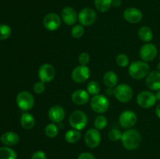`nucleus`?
I'll return each mask as SVG.
<instances>
[{
	"mask_svg": "<svg viewBox=\"0 0 160 159\" xmlns=\"http://www.w3.org/2000/svg\"><path fill=\"white\" fill-rule=\"evenodd\" d=\"M121 142L123 146L129 151H133L139 147L142 142V137L136 129H128L122 134Z\"/></svg>",
	"mask_w": 160,
	"mask_h": 159,
	"instance_id": "obj_1",
	"label": "nucleus"
},
{
	"mask_svg": "<svg viewBox=\"0 0 160 159\" xmlns=\"http://www.w3.org/2000/svg\"><path fill=\"white\" fill-rule=\"evenodd\" d=\"M128 73L133 79L142 80L150 73V66L146 62L135 61L129 65Z\"/></svg>",
	"mask_w": 160,
	"mask_h": 159,
	"instance_id": "obj_2",
	"label": "nucleus"
},
{
	"mask_svg": "<svg viewBox=\"0 0 160 159\" xmlns=\"http://www.w3.org/2000/svg\"><path fill=\"white\" fill-rule=\"evenodd\" d=\"M69 123L70 126L77 130H82L85 128L88 123V117L84 112L80 110L72 112L69 118Z\"/></svg>",
	"mask_w": 160,
	"mask_h": 159,
	"instance_id": "obj_3",
	"label": "nucleus"
},
{
	"mask_svg": "<svg viewBox=\"0 0 160 159\" xmlns=\"http://www.w3.org/2000/svg\"><path fill=\"white\" fill-rule=\"evenodd\" d=\"M113 95L120 102L126 103L132 99L133 90L128 84H119L113 89Z\"/></svg>",
	"mask_w": 160,
	"mask_h": 159,
	"instance_id": "obj_4",
	"label": "nucleus"
},
{
	"mask_svg": "<svg viewBox=\"0 0 160 159\" xmlns=\"http://www.w3.org/2000/svg\"><path fill=\"white\" fill-rule=\"evenodd\" d=\"M17 104L20 110L26 112L33 108L34 104V98L30 92L23 90L17 94Z\"/></svg>",
	"mask_w": 160,
	"mask_h": 159,
	"instance_id": "obj_5",
	"label": "nucleus"
},
{
	"mask_svg": "<svg viewBox=\"0 0 160 159\" xmlns=\"http://www.w3.org/2000/svg\"><path fill=\"white\" fill-rule=\"evenodd\" d=\"M91 107L97 113H104L109 108V101L105 95L97 94L91 99Z\"/></svg>",
	"mask_w": 160,
	"mask_h": 159,
	"instance_id": "obj_6",
	"label": "nucleus"
},
{
	"mask_svg": "<svg viewBox=\"0 0 160 159\" xmlns=\"http://www.w3.org/2000/svg\"><path fill=\"white\" fill-rule=\"evenodd\" d=\"M156 96L153 92L149 90H143L140 92L137 97V102L140 107L143 108H149L156 104Z\"/></svg>",
	"mask_w": 160,
	"mask_h": 159,
	"instance_id": "obj_7",
	"label": "nucleus"
},
{
	"mask_svg": "<svg viewBox=\"0 0 160 159\" xmlns=\"http://www.w3.org/2000/svg\"><path fill=\"white\" fill-rule=\"evenodd\" d=\"M97 15L94 9L91 8H84L78 13V21L82 26H91L95 23Z\"/></svg>",
	"mask_w": 160,
	"mask_h": 159,
	"instance_id": "obj_8",
	"label": "nucleus"
},
{
	"mask_svg": "<svg viewBox=\"0 0 160 159\" xmlns=\"http://www.w3.org/2000/svg\"><path fill=\"white\" fill-rule=\"evenodd\" d=\"M101 133L97 129H89L84 134V142L90 148L97 147L101 143Z\"/></svg>",
	"mask_w": 160,
	"mask_h": 159,
	"instance_id": "obj_9",
	"label": "nucleus"
},
{
	"mask_svg": "<svg viewBox=\"0 0 160 159\" xmlns=\"http://www.w3.org/2000/svg\"><path fill=\"white\" fill-rule=\"evenodd\" d=\"M38 76L43 83H49L54 80L56 76V70L51 64L45 63L40 66L38 70Z\"/></svg>",
	"mask_w": 160,
	"mask_h": 159,
	"instance_id": "obj_10",
	"label": "nucleus"
},
{
	"mask_svg": "<svg viewBox=\"0 0 160 159\" xmlns=\"http://www.w3.org/2000/svg\"><path fill=\"white\" fill-rule=\"evenodd\" d=\"M90 70L87 65H78L73 69L71 73V77L74 82L78 84L84 83L90 77Z\"/></svg>",
	"mask_w": 160,
	"mask_h": 159,
	"instance_id": "obj_11",
	"label": "nucleus"
},
{
	"mask_svg": "<svg viewBox=\"0 0 160 159\" xmlns=\"http://www.w3.org/2000/svg\"><path fill=\"white\" fill-rule=\"evenodd\" d=\"M137 115L135 112L131 110L123 111L120 115L119 118V122L122 127L126 128V129H130L137 123Z\"/></svg>",
	"mask_w": 160,
	"mask_h": 159,
	"instance_id": "obj_12",
	"label": "nucleus"
},
{
	"mask_svg": "<svg viewBox=\"0 0 160 159\" xmlns=\"http://www.w3.org/2000/svg\"><path fill=\"white\" fill-rule=\"evenodd\" d=\"M157 55V48L152 43H146L140 49V57L144 62H151Z\"/></svg>",
	"mask_w": 160,
	"mask_h": 159,
	"instance_id": "obj_13",
	"label": "nucleus"
},
{
	"mask_svg": "<svg viewBox=\"0 0 160 159\" xmlns=\"http://www.w3.org/2000/svg\"><path fill=\"white\" fill-rule=\"evenodd\" d=\"M43 25L49 31H55L59 28L61 25V19L55 12L48 13L43 19Z\"/></svg>",
	"mask_w": 160,
	"mask_h": 159,
	"instance_id": "obj_14",
	"label": "nucleus"
},
{
	"mask_svg": "<svg viewBox=\"0 0 160 159\" xmlns=\"http://www.w3.org/2000/svg\"><path fill=\"white\" fill-rule=\"evenodd\" d=\"M142 12L139 9L134 7L128 8L123 12V18L131 23H139L142 20Z\"/></svg>",
	"mask_w": 160,
	"mask_h": 159,
	"instance_id": "obj_15",
	"label": "nucleus"
},
{
	"mask_svg": "<svg viewBox=\"0 0 160 159\" xmlns=\"http://www.w3.org/2000/svg\"><path fill=\"white\" fill-rule=\"evenodd\" d=\"M61 17L63 23L68 26L74 24L78 19V15L76 10L70 6H67L62 9L61 12Z\"/></svg>",
	"mask_w": 160,
	"mask_h": 159,
	"instance_id": "obj_16",
	"label": "nucleus"
},
{
	"mask_svg": "<svg viewBox=\"0 0 160 159\" xmlns=\"http://www.w3.org/2000/svg\"><path fill=\"white\" fill-rule=\"evenodd\" d=\"M48 118L52 123H59L64 119L66 112L63 108L60 105H54L48 110Z\"/></svg>",
	"mask_w": 160,
	"mask_h": 159,
	"instance_id": "obj_17",
	"label": "nucleus"
},
{
	"mask_svg": "<svg viewBox=\"0 0 160 159\" xmlns=\"http://www.w3.org/2000/svg\"><path fill=\"white\" fill-rule=\"evenodd\" d=\"M146 85L150 90H160V73L159 71L150 72L146 76Z\"/></svg>",
	"mask_w": 160,
	"mask_h": 159,
	"instance_id": "obj_18",
	"label": "nucleus"
},
{
	"mask_svg": "<svg viewBox=\"0 0 160 159\" xmlns=\"http://www.w3.org/2000/svg\"><path fill=\"white\" fill-rule=\"evenodd\" d=\"M89 94L87 90H77L72 94L71 99L74 104L78 105H83L85 104L89 101Z\"/></svg>",
	"mask_w": 160,
	"mask_h": 159,
	"instance_id": "obj_19",
	"label": "nucleus"
},
{
	"mask_svg": "<svg viewBox=\"0 0 160 159\" xmlns=\"http://www.w3.org/2000/svg\"><path fill=\"white\" fill-rule=\"evenodd\" d=\"M0 140L6 146H14L20 141V137L14 132H6L1 136Z\"/></svg>",
	"mask_w": 160,
	"mask_h": 159,
	"instance_id": "obj_20",
	"label": "nucleus"
},
{
	"mask_svg": "<svg viewBox=\"0 0 160 159\" xmlns=\"http://www.w3.org/2000/svg\"><path fill=\"white\" fill-rule=\"evenodd\" d=\"M20 124L23 129L29 130L32 129L35 125V118L31 113L24 112L22 114L20 118Z\"/></svg>",
	"mask_w": 160,
	"mask_h": 159,
	"instance_id": "obj_21",
	"label": "nucleus"
},
{
	"mask_svg": "<svg viewBox=\"0 0 160 159\" xmlns=\"http://www.w3.org/2000/svg\"><path fill=\"white\" fill-rule=\"evenodd\" d=\"M103 82L107 87H116L118 83V76L113 71H108L103 76Z\"/></svg>",
	"mask_w": 160,
	"mask_h": 159,
	"instance_id": "obj_22",
	"label": "nucleus"
},
{
	"mask_svg": "<svg viewBox=\"0 0 160 159\" xmlns=\"http://www.w3.org/2000/svg\"><path fill=\"white\" fill-rule=\"evenodd\" d=\"M138 36L142 41L148 43V42L151 41L152 40L153 33L152 31L151 28L146 26H143L139 29Z\"/></svg>",
	"mask_w": 160,
	"mask_h": 159,
	"instance_id": "obj_23",
	"label": "nucleus"
},
{
	"mask_svg": "<svg viewBox=\"0 0 160 159\" xmlns=\"http://www.w3.org/2000/svg\"><path fill=\"white\" fill-rule=\"evenodd\" d=\"M81 133L77 129H70L65 133V140L69 143H75L81 139Z\"/></svg>",
	"mask_w": 160,
	"mask_h": 159,
	"instance_id": "obj_24",
	"label": "nucleus"
},
{
	"mask_svg": "<svg viewBox=\"0 0 160 159\" xmlns=\"http://www.w3.org/2000/svg\"><path fill=\"white\" fill-rule=\"evenodd\" d=\"M95 6L100 12H106L112 6V0H95Z\"/></svg>",
	"mask_w": 160,
	"mask_h": 159,
	"instance_id": "obj_25",
	"label": "nucleus"
},
{
	"mask_svg": "<svg viewBox=\"0 0 160 159\" xmlns=\"http://www.w3.org/2000/svg\"><path fill=\"white\" fill-rule=\"evenodd\" d=\"M17 153L8 147H0V159H17Z\"/></svg>",
	"mask_w": 160,
	"mask_h": 159,
	"instance_id": "obj_26",
	"label": "nucleus"
},
{
	"mask_svg": "<svg viewBox=\"0 0 160 159\" xmlns=\"http://www.w3.org/2000/svg\"><path fill=\"white\" fill-rule=\"evenodd\" d=\"M45 133L49 138H54L59 133V128L55 123H49L45 127Z\"/></svg>",
	"mask_w": 160,
	"mask_h": 159,
	"instance_id": "obj_27",
	"label": "nucleus"
},
{
	"mask_svg": "<svg viewBox=\"0 0 160 159\" xmlns=\"http://www.w3.org/2000/svg\"><path fill=\"white\" fill-rule=\"evenodd\" d=\"M87 91L88 92L89 94L91 95H97L100 92V85L96 81H90L88 84L87 86Z\"/></svg>",
	"mask_w": 160,
	"mask_h": 159,
	"instance_id": "obj_28",
	"label": "nucleus"
},
{
	"mask_svg": "<svg viewBox=\"0 0 160 159\" xmlns=\"http://www.w3.org/2000/svg\"><path fill=\"white\" fill-rule=\"evenodd\" d=\"M12 30L6 24H0V40L8 39L11 35Z\"/></svg>",
	"mask_w": 160,
	"mask_h": 159,
	"instance_id": "obj_29",
	"label": "nucleus"
},
{
	"mask_svg": "<svg viewBox=\"0 0 160 159\" xmlns=\"http://www.w3.org/2000/svg\"><path fill=\"white\" fill-rule=\"evenodd\" d=\"M107 123L108 121L106 117L103 116V115H98L95 119V129H98V130H102L104 128H106V126H107Z\"/></svg>",
	"mask_w": 160,
	"mask_h": 159,
	"instance_id": "obj_30",
	"label": "nucleus"
},
{
	"mask_svg": "<svg viewBox=\"0 0 160 159\" xmlns=\"http://www.w3.org/2000/svg\"><path fill=\"white\" fill-rule=\"evenodd\" d=\"M84 34V28L81 24L74 25L71 30V35L74 38H81Z\"/></svg>",
	"mask_w": 160,
	"mask_h": 159,
	"instance_id": "obj_31",
	"label": "nucleus"
},
{
	"mask_svg": "<svg viewBox=\"0 0 160 159\" xmlns=\"http://www.w3.org/2000/svg\"><path fill=\"white\" fill-rule=\"evenodd\" d=\"M116 62L120 67H126L129 64V58L126 54H119L116 58Z\"/></svg>",
	"mask_w": 160,
	"mask_h": 159,
	"instance_id": "obj_32",
	"label": "nucleus"
},
{
	"mask_svg": "<svg viewBox=\"0 0 160 159\" xmlns=\"http://www.w3.org/2000/svg\"><path fill=\"white\" fill-rule=\"evenodd\" d=\"M122 134L123 133L119 129H112L111 130H109L108 136H109V138L110 140H112V141H117L119 140H121Z\"/></svg>",
	"mask_w": 160,
	"mask_h": 159,
	"instance_id": "obj_33",
	"label": "nucleus"
},
{
	"mask_svg": "<svg viewBox=\"0 0 160 159\" xmlns=\"http://www.w3.org/2000/svg\"><path fill=\"white\" fill-rule=\"evenodd\" d=\"M90 55L87 52H82L80 54L78 61H79L80 65H87L90 62Z\"/></svg>",
	"mask_w": 160,
	"mask_h": 159,
	"instance_id": "obj_34",
	"label": "nucleus"
},
{
	"mask_svg": "<svg viewBox=\"0 0 160 159\" xmlns=\"http://www.w3.org/2000/svg\"><path fill=\"white\" fill-rule=\"evenodd\" d=\"M33 89H34V91L37 94H41L43 93L45 90V83H43L42 81H39V82L35 83Z\"/></svg>",
	"mask_w": 160,
	"mask_h": 159,
	"instance_id": "obj_35",
	"label": "nucleus"
},
{
	"mask_svg": "<svg viewBox=\"0 0 160 159\" xmlns=\"http://www.w3.org/2000/svg\"><path fill=\"white\" fill-rule=\"evenodd\" d=\"M31 159H47V156L44 151H38L32 154Z\"/></svg>",
	"mask_w": 160,
	"mask_h": 159,
	"instance_id": "obj_36",
	"label": "nucleus"
},
{
	"mask_svg": "<svg viewBox=\"0 0 160 159\" xmlns=\"http://www.w3.org/2000/svg\"><path fill=\"white\" fill-rule=\"evenodd\" d=\"M78 159H96L95 156L89 152H83L79 154Z\"/></svg>",
	"mask_w": 160,
	"mask_h": 159,
	"instance_id": "obj_37",
	"label": "nucleus"
},
{
	"mask_svg": "<svg viewBox=\"0 0 160 159\" xmlns=\"http://www.w3.org/2000/svg\"><path fill=\"white\" fill-rule=\"evenodd\" d=\"M122 5V1L121 0H112V6L114 7L117 8L120 7Z\"/></svg>",
	"mask_w": 160,
	"mask_h": 159,
	"instance_id": "obj_38",
	"label": "nucleus"
},
{
	"mask_svg": "<svg viewBox=\"0 0 160 159\" xmlns=\"http://www.w3.org/2000/svg\"><path fill=\"white\" fill-rule=\"evenodd\" d=\"M156 115L158 118H160V103L156 108Z\"/></svg>",
	"mask_w": 160,
	"mask_h": 159,
	"instance_id": "obj_39",
	"label": "nucleus"
},
{
	"mask_svg": "<svg viewBox=\"0 0 160 159\" xmlns=\"http://www.w3.org/2000/svg\"><path fill=\"white\" fill-rule=\"evenodd\" d=\"M106 94L109 95V96L113 94V90H112V88H111V87H108L107 90H106Z\"/></svg>",
	"mask_w": 160,
	"mask_h": 159,
	"instance_id": "obj_40",
	"label": "nucleus"
},
{
	"mask_svg": "<svg viewBox=\"0 0 160 159\" xmlns=\"http://www.w3.org/2000/svg\"><path fill=\"white\" fill-rule=\"evenodd\" d=\"M156 99L160 101V90H157V93L156 94Z\"/></svg>",
	"mask_w": 160,
	"mask_h": 159,
	"instance_id": "obj_41",
	"label": "nucleus"
},
{
	"mask_svg": "<svg viewBox=\"0 0 160 159\" xmlns=\"http://www.w3.org/2000/svg\"><path fill=\"white\" fill-rule=\"evenodd\" d=\"M157 70H158V71H159L160 73V62L159 64H158V65H157Z\"/></svg>",
	"mask_w": 160,
	"mask_h": 159,
	"instance_id": "obj_42",
	"label": "nucleus"
}]
</instances>
